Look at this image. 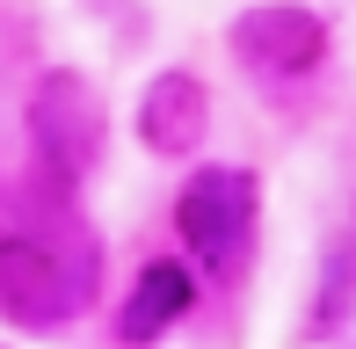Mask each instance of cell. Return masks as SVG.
Masks as SVG:
<instances>
[{
	"label": "cell",
	"mask_w": 356,
	"mask_h": 349,
	"mask_svg": "<svg viewBox=\"0 0 356 349\" xmlns=\"http://www.w3.org/2000/svg\"><path fill=\"white\" fill-rule=\"evenodd\" d=\"M254 174L248 168H197L182 182V197H175V233H182V247L197 255L204 269H240L254 241Z\"/></svg>",
	"instance_id": "obj_1"
},
{
	"label": "cell",
	"mask_w": 356,
	"mask_h": 349,
	"mask_svg": "<svg viewBox=\"0 0 356 349\" xmlns=\"http://www.w3.org/2000/svg\"><path fill=\"white\" fill-rule=\"evenodd\" d=\"M29 146H37V168L51 182H80L95 174V153H102V102L80 73H44L37 95H29Z\"/></svg>",
	"instance_id": "obj_2"
},
{
	"label": "cell",
	"mask_w": 356,
	"mask_h": 349,
	"mask_svg": "<svg viewBox=\"0 0 356 349\" xmlns=\"http://www.w3.org/2000/svg\"><path fill=\"white\" fill-rule=\"evenodd\" d=\"M80 291H88V269L58 255V241L0 226V313H15L29 327H51L80 306Z\"/></svg>",
	"instance_id": "obj_3"
},
{
	"label": "cell",
	"mask_w": 356,
	"mask_h": 349,
	"mask_svg": "<svg viewBox=\"0 0 356 349\" xmlns=\"http://www.w3.org/2000/svg\"><path fill=\"white\" fill-rule=\"evenodd\" d=\"M225 44H233V58L248 73H262V81H305V73H320V58H327V22H320L313 8H298V0H262V8L233 15Z\"/></svg>",
	"instance_id": "obj_4"
},
{
	"label": "cell",
	"mask_w": 356,
	"mask_h": 349,
	"mask_svg": "<svg viewBox=\"0 0 356 349\" xmlns=\"http://www.w3.org/2000/svg\"><path fill=\"white\" fill-rule=\"evenodd\" d=\"M138 138L160 161H189L211 138V95L197 73H153L138 95Z\"/></svg>",
	"instance_id": "obj_5"
},
{
	"label": "cell",
	"mask_w": 356,
	"mask_h": 349,
	"mask_svg": "<svg viewBox=\"0 0 356 349\" xmlns=\"http://www.w3.org/2000/svg\"><path fill=\"white\" fill-rule=\"evenodd\" d=\"M189 306H197V277H189V262H145L138 284L124 291V306H117V342L124 349L160 342Z\"/></svg>",
	"instance_id": "obj_6"
},
{
	"label": "cell",
	"mask_w": 356,
	"mask_h": 349,
	"mask_svg": "<svg viewBox=\"0 0 356 349\" xmlns=\"http://www.w3.org/2000/svg\"><path fill=\"white\" fill-rule=\"evenodd\" d=\"M349 306H356V226H342V241L327 247V277H320L313 327H334V320H349Z\"/></svg>",
	"instance_id": "obj_7"
}]
</instances>
